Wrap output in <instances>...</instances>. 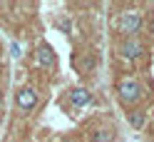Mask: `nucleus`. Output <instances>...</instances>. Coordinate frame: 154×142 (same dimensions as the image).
Segmentation results:
<instances>
[{"mask_svg":"<svg viewBox=\"0 0 154 142\" xmlns=\"http://www.w3.org/2000/svg\"><path fill=\"white\" fill-rule=\"evenodd\" d=\"M142 25H144L142 13H137V10H127V13H122V15H119V20H117V30H119L124 37H134V35L142 30Z\"/></svg>","mask_w":154,"mask_h":142,"instance_id":"obj_1","label":"nucleus"},{"mask_svg":"<svg viewBox=\"0 0 154 142\" xmlns=\"http://www.w3.org/2000/svg\"><path fill=\"white\" fill-rule=\"evenodd\" d=\"M117 95H119L122 102L132 105V102H137L142 97V85L137 80H132V77H124V80L117 82Z\"/></svg>","mask_w":154,"mask_h":142,"instance_id":"obj_2","label":"nucleus"},{"mask_svg":"<svg viewBox=\"0 0 154 142\" xmlns=\"http://www.w3.org/2000/svg\"><path fill=\"white\" fill-rule=\"evenodd\" d=\"M142 52H144V43L139 37H124L119 43V55L124 60H137L142 58Z\"/></svg>","mask_w":154,"mask_h":142,"instance_id":"obj_3","label":"nucleus"},{"mask_svg":"<svg viewBox=\"0 0 154 142\" xmlns=\"http://www.w3.org/2000/svg\"><path fill=\"white\" fill-rule=\"evenodd\" d=\"M15 102H17V107L23 112H27V110H32L37 105V92L32 87H20L15 92Z\"/></svg>","mask_w":154,"mask_h":142,"instance_id":"obj_4","label":"nucleus"},{"mask_svg":"<svg viewBox=\"0 0 154 142\" xmlns=\"http://www.w3.org/2000/svg\"><path fill=\"white\" fill-rule=\"evenodd\" d=\"M70 102L75 107H87L92 102V92L87 87H75V90H70Z\"/></svg>","mask_w":154,"mask_h":142,"instance_id":"obj_5","label":"nucleus"},{"mask_svg":"<svg viewBox=\"0 0 154 142\" xmlns=\"http://www.w3.org/2000/svg\"><path fill=\"white\" fill-rule=\"evenodd\" d=\"M37 62H40L45 70L55 68V52H52V47H47V45H40V47H37Z\"/></svg>","mask_w":154,"mask_h":142,"instance_id":"obj_6","label":"nucleus"},{"mask_svg":"<svg viewBox=\"0 0 154 142\" xmlns=\"http://www.w3.org/2000/svg\"><path fill=\"white\" fill-rule=\"evenodd\" d=\"M92 142H114V132L109 127H97V130H92Z\"/></svg>","mask_w":154,"mask_h":142,"instance_id":"obj_7","label":"nucleus"},{"mask_svg":"<svg viewBox=\"0 0 154 142\" xmlns=\"http://www.w3.org/2000/svg\"><path fill=\"white\" fill-rule=\"evenodd\" d=\"M144 122H147V117H144V112H139V110L129 112V125H132L134 130H142V127H144Z\"/></svg>","mask_w":154,"mask_h":142,"instance_id":"obj_8","label":"nucleus"},{"mask_svg":"<svg viewBox=\"0 0 154 142\" xmlns=\"http://www.w3.org/2000/svg\"><path fill=\"white\" fill-rule=\"evenodd\" d=\"M80 65H82V70H85V72H90V70L94 68V58H92V55H85Z\"/></svg>","mask_w":154,"mask_h":142,"instance_id":"obj_9","label":"nucleus"},{"mask_svg":"<svg viewBox=\"0 0 154 142\" xmlns=\"http://www.w3.org/2000/svg\"><path fill=\"white\" fill-rule=\"evenodd\" d=\"M10 52H13V58H20V55H23V52H20V45H17V43L10 45Z\"/></svg>","mask_w":154,"mask_h":142,"instance_id":"obj_10","label":"nucleus"}]
</instances>
